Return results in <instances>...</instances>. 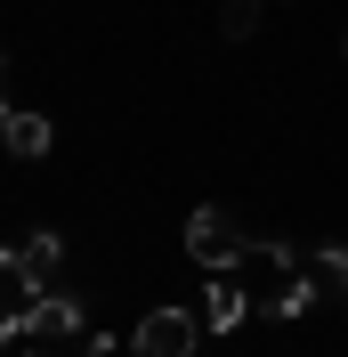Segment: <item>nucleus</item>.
Segmentation results:
<instances>
[{"mask_svg":"<svg viewBox=\"0 0 348 357\" xmlns=\"http://www.w3.org/2000/svg\"><path fill=\"white\" fill-rule=\"evenodd\" d=\"M243 317H251V284H243L235 268H227V276H211V292H203V325H211V333H227V325H243Z\"/></svg>","mask_w":348,"mask_h":357,"instance_id":"nucleus-5","label":"nucleus"},{"mask_svg":"<svg viewBox=\"0 0 348 357\" xmlns=\"http://www.w3.org/2000/svg\"><path fill=\"white\" fill-rule=\"evenodd\" d=\"M81 357H138V341H113V333H89Z\"/></svg>","mask_w":348,"mask_h":357,"instance_id":"nucleus-9","label":"nucleus"},{"mask_svg":"<svg viewBox=\"0 0 348 357\" xmlns=\"http://www.w3.org/2000/svg\"><path fill=\"white\" fill-rule=\"evenodd\" d=\"M24 309H33V284L0 268V349H8V341H24Z\"/></svg>","mask_w":348,"mask_h":357,"instance_id":"nucleus-7","label":"nucleus"},{"mask_svg":"<svg viewBox=\"0 0 348 357\" xmlns=\"http://www.w3.org/2000/svg\"><path fill=\"white\" fill-rule=\"evenodd\" d=\"M0 138H8V155H24V162H41L49 155V114H24V106H0Z\"/></svg>","mask_w":348,"mask_h":357,"instance_id":"nucleus-6","label":"nucleus"},{"mask_svg":"<svg viewBox=\"0 0 348 357\" xmlns=\"http://www.w3.org/2000/svg\"><path fill=\"white\" fill-rule=\"evenodd\" d=\"M130 341H138V357H195V341H203V309H146Z\"/></svg>","mask_w":348,"mask_h":357,"instance_id":"nucleus-2","label":"nucleus"},{"mask_svg":"<svg viewBox=\"0 0 348 357\" xmlns=\"http://www.w3.org/2000/svg\"><path fill=\"white\" fill-rule=\"evenodd\" d=\"M24 341H81V301H73V292H33Z\"/></svg>","mask_w":348,"mask_h":357,"instance_id":"nucleus-3","label":"nucleus"},{"mask_svg":"<svg viewBox=\"0 0 348 357\" xmlns=\"http://www.w3.org/2000/svg\"><path fill=\"white\" fill-rule=\"evenodd\" d=\"M0 73H8V66H0Z\"/></svg>","mask_w":348,"mask_h":357,"instance_id":"nucleus-10","label":"nucleus"},{"mask_svg":"<svg viewBox=\"0 0 348 357\" xmlns=\"http://www.w3.org/2000/svg\"><path fill=\"white\" fill-rule=\"evenodd\" d=\"M0 268H8V276H24L33 292H49V276L65 268V244H57V236H24V244H0Z\"/></svg>","mask_w":348,"mask_h":357,"instance_id":"nucleus-4","label":"nucleus"},{"mask_svg":"<svg viewBox=\"0 0 348 357\" xmlns=\"http://www.w3.org/2000/svg\"><path fill=\"white\" fill-rule=\"evenodd\" d=\"M260 8H267V0H227L219 33H227V41H251V33H260Z\"/></svg>","mask_w":348,"mask_h":357,"instance_id":"nucleus-8","label":"nucleus"},{"mask_svg":"<svg viewBox=\"0 0 348 357\" xmlns=\"http://www.w3.org/2000/svg\"><path fill=\"white\" fill-rule=\"evenodd\" d=\"M243 252H251V236H243V227L227 220L219 203L187 220V260H195L203 276H227V268H243Z\"/></svg>","mask_w":348,"mask_h":357,"instance_id":"nucleus-1","label":"nucleus"}]
</instances>
